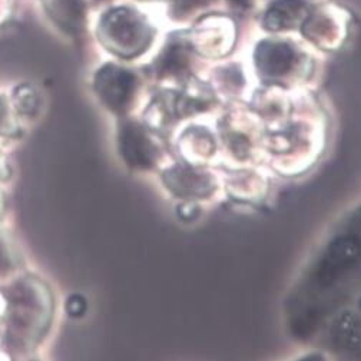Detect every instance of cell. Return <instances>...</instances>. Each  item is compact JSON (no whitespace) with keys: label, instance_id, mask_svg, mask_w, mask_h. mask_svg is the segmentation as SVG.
<instances>
[{"label":"cell","instance_id":"9","mask_svg":"<svg viewBox=\"0 0 361 361\" xmlns=\"http://www.w3.org/2000/svg\"><path fill=\"white\" fill-rule=\"evenodd\" d=\"M85 308H86V302H85V300H83L82 297H79V295H73V297L68 301V307H66L68 312L72 314L73 317H78V315L83 314Z\"/></svg>","mask_w":361,"mask_h":361},{"label":"cell","instance_id":"6","mask_svg":"<svg viewBox=\"0 0 361 361\" xmlns=\"http://www.w3.org/2000/svg\"><path fill=\"white\" fill-rule=\"evenodd\" d=\"M44 9L68 30L78 29L83 25L85 0H43Z\"/></svg>","mask_w":361,"mask_h":361},{"label":"cell","instance_id":"8","mask_svg":"<svg viewBox=\"0 0 361 361\" xmlns=\"http://www.w3.org/2000/svg\"><path fill=\"white\" fill-rule=\"evenodd\" d=\"M211 2L212 0H175L173 12L178 16H185V15L191 13L194 9L205 6Z\"/></svg>","mask_w":361,"mask_h":361},{"label":"cell","instance_id":"1","mask_svg":"<svg viewBox=\"0 0 361 361\" xmlns=\"http://www.w3.org/2000/svg\"><path fill=\"white\" fill-rule=\"evenodd\" d=\"M102 42L115 54L130 56L138 54L149 37V27L135 11L119 8L108 12L99 26Z\"/></svg>","mask_w":361,"mask_h":361},{"label":"cell","instance_id":"3","mask_svg":"<svg viewBox=\"0 0 361 361\" xmlns=\"http://www.w3.org/2000/svg\"><path fill=\"white\" fill-rule=\"evenodd\" d=\"M121 147L125 159L133 166H149L155 157L149 138L137 125L128 123L121 129Z\"/></svg>","mask_w":361,"mask_h":361},{"label":"cell","instance_id":"12","mask_svg":"<svg viewBox=\"0 0 361 361\" xmlns=\"http://www.w3.org/2000/svg\"><path fill=\"white\" fill-rule=\"evenodd\" d=\"M4 119V109H2V105H0V121Z\"/></svg>","mask_w":361,"mask_h":361},{"label":"cell","instance_id":"7","mask_svg":"<svg viewBox=\"0 0 361 361\" xmlns=\"http://www.w3.org/2000/svg\"><path fill=\"white\" fill-rule=\"evenodd\" d=\"M187 65V54L180 44H171L161 59V69L166 72L183 71Z\"/></svg>","mask_w":361,"mask_h":361},{"label":"cell","instance_id":"2","mask_svg":"<svg viewBox=\"0 0 361 361\" xmlns=\"http://www.w3.org/2000/svg\"><path fill=\"white\" fill-rule=\"evenodd\" d=\"M95 87L102 101L114 111L126 108L135 89V78L118 66L102 68L95 78Z\"/></svg>","mask_w":361,"mask_h":361},{"label":"cell","instance_id":"11","mask_svg":"<svg viewBox=\"0 0 361 361\" xmlns=\"http://www.w3.org/2000/svg\"><path fill=\"white\" fill-rule=\"evenodd\" d=\"M5 262H6V257L4 255V251H2V248H0V268H4Z\"/></svg>","mask_w":361,"mask_h":361},{"label":"cell","instance_id":"10","mask_svg":"<svg viewBox=\"0 0 361 361\" xmlns=\"http://www.w3.org/2000/svg\"><path fill=\"white\" fill-rule=\"evenodd\" d=\"M231 2L240 8H245L248 6V0H231Z\"/></svg>","mask_w":361,"mask_h":361},{"label":"cell","instance_id":"5","mask_svg":"<svg viewBox=\"0 0 361 361\" xmlns=\"http://www.w3.org/2000/svg\"><path fill=\"white\" fill-rule=\"evenodd\" d=\"M305 12L304 0H276L265 15V26L273 30L291 27Z\"/></svg>","mask_w":361,"mask_h":361},{"label":"cell","instance_id":"4","mask_svg":"<svg viewBox=\"0 0 361 361\" xmlns=\"http://www.w3.org/2000/svg\"><path fill=\"white\" fill-rule=\"evenodd\" d=\"M258 65L268 75L287 73L295 61L294 51L284 43H264L257 54Z\"/></svg>","mask_w":361,"mask_h":361}]
</instances>
